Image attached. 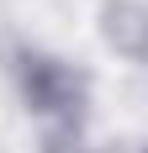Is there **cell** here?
Wrapping results in <instances>:
<instances>
[{
  "label": "cell",
  "mask_w": 148,
  "mask_h": 153,
  "mask_svg": "<svg viewBox=\"0 0 148 153\" xmlns=\"http://www.w3.org/2000/svg\"><path fill=\"white\" fill-rule=\"evenodd\" d=\"M21 79H27V100H32L37 111H48V116H74V111H79V79H74L64 63H53V58H27Z\"/></svg>",
  "instance_id": "obj_1"
},
{
  "label": "cell",
  "mask_w": 148,
  "mask_h": 153,
  "mask_svg": "<svg viewBox=\"0 0 148 153\" xmlns=\"http://www.w3.org/2000/svg\"><path fill=\"white\" fill-rule=\"evenodd\" d=\"M106 37L122 53H148V11L138 5H111L106 11Z\"/></svg>",
  "instance_id": "obj_2"
}]
</instances>
